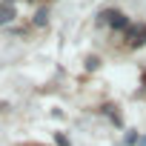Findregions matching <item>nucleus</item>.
I'll list each match as a JSON object with an SVG mask.
<instances>
[{
  "label": "nucleus",
  "instance_id": "f257e3e1",
  "mask_svg": "<svg viewBox=\"0 0 146 146\" xmlns=\"http://www.w3.org/2000/svg\"><path fill=\"white\" fill-rule=\"evenodd\" d=\"M106 17H109V23H112L115 29H129V20H126V15H120V12H109Z\"/></svg>",
  "mask_w": 146,
  "mask_h": 146
},
{
  "label": "nucleus",
  "instance_id": "f03ea898",
  "mask_svg": "<svg viewBox=\"0 0 146 146\" xmlns=\"http://www.w3.org/2000/svg\"><path fill=\"white\" fill-rule=\"evenodd\" d=\"M129 40H132L135 46L143 43V40H146V26H132V29H129Z\"/></svg>",
  "mask_w": 146,
  "mask_h": 146
},
{
  "label": "nucleus",
  "instance_id": "39448f33",
  "mask_svg": "<svg viewBox=\"0 0 146 146\" xmlns=\"http://www.w3.org/2000/svg\"><path fill=\"white\" fill-rule=\"evenodd\" d=\"M126 143H137V132H126Z\"/></svg>",
  "mask_w": 146,
  "mask_h": 146
},
{
  "label": "nucleus",
  "instance_id": "423d86ee",
  "mask_svg": "<svg viewBox=\"0 0 146 146\" xmlns=\"http://www.w3.org/2000/svg\"><path fill=\"white\" fill-rule=\"evenodd\" d=\"M137 146H146V137H137Z\"/></svg>",
  "mask_w": 146,
  "mask_h": 146
},
{
  "label": "nucleus",
  "instance_id": "7ed1b4c3",
  "mask_svg": "<svg viewBox=\"0 0 146 146\" xmlns=\"http://www.w3.org/2000/svg\"><path fill=\"white\" fill-rule=\"evenodd\" d=\"M12 17H15V6H12V3H3V6H0V26L9 23Z\"/></svg>",
  "mask_w": 146,
  "mask_h": 146
},
{
  "label": "nucleus",
  "instance_id": "20e7f679",
  "mask_svg": "<svg viewBox=\"0 0 146 146\" xmlns=\"http://www.w3.org/2000/svg\"><path fill=\"white\" fill-rule=\"evenodd\" d=\"M46 17H49V12H46V9H40V12L35 15V23H37V26H43V23H46Z\"/></svg>",
  "mask_w": 146,
  "mask_h": 146
}]
</instances>
